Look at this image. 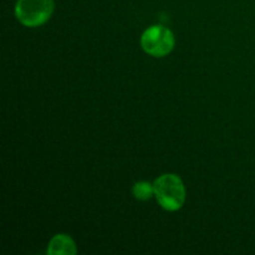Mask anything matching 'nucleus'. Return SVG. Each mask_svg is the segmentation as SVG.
Wrapping results in <instances>:
<instances>
[{
    "label": "nucleus",
    "instance_id": "f257e3e1",
    "mask_svg": "<svg viewBox=\"0 0 255 255\" xmlns=\"http://www.w3.org/2000/svg\"><path fill=\"white\" fill-rule=\"evenodd\" d=\"M154 197L163 209L176 212L183 207L186 202V187L181 177L174 173L159 176L153 182Z\"/></svg>",
    "mask_w": 255,
    "mask_h": 255
},
{
    "label": "nucleus",
    "instance_id": "f03ea898",
    "mask_svg": "<svg viewBox=\"0 0 255 255\" xmlns=\"http://www.w3.org/2000/svg\"><path fill=\"white\" fill-rule=\"evenodd\" d=\"M54 9V0H17L15 16L24 26L37 27L51 17Z\"/></svg>",
    "mask_w": 255,
    "mask_h": 255
},
{
    "label": "nucleus",
    "instance_id": "7ed1b4c3",
    "mask_svg": "<svg viewBox=\"0 0 255 255\" xmlns=\"http://www.w3.org/2000/svg\"><path fill=\"white\" fill-rule=\"evenodd\" d=\"M176 45L174 34L162 25H152L141 36V46L144 52L153 57H164L171 54Z\"/></svg>",
    "mask_w": 255,
    "mask_h": 255
},
{
    "label": "nucleus",
    "instance_id": "20e7f679",
    "mask_svg": "<svg viewBox=\"0 0 255 255\" xmlns=\"http://www.w3.org/2000/svg\"><path fill=\"white\" fill-rule=\"evenodd\" d=\"M76 253V243L67 234H56L52 237L46 251L49 255H75Z\"/></svg>",
    "mask_w": 255,
    "mask_h": 255
},
{
    "label": "nucleus",
    "instance_id": "39448f33",
    "mask_svg": "<svg viewBox=\"0 0 255 255\" xmlns=\"http://www.w3.org/2000/svg\"><path fill=\"white\" fill-rule=\"evenodd\" d=\"M132 193H133L134 198L137 201L146 202L151 199L154 196V188L153 183H149L147 181H139L136 182L132 187Z\"/></svg>",
    "mask_w": 255,
    "mask_h": 255
}]
</instances>
